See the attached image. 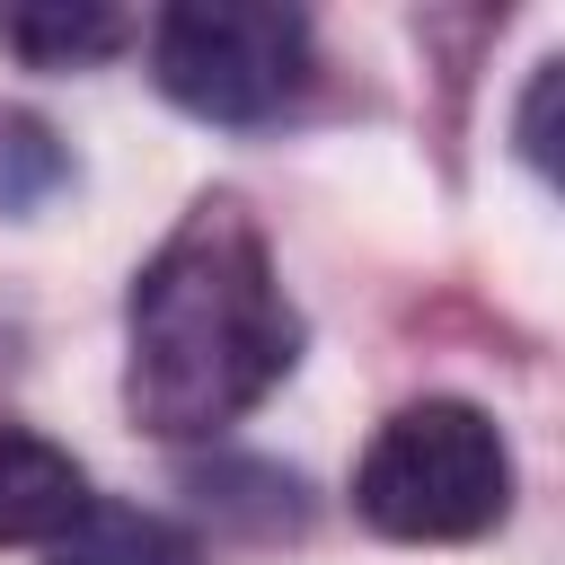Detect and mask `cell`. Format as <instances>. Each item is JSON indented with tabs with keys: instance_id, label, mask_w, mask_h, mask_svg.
Returning a JSON list of instances; mask_svg holds the SVG:
<instances>
[{
	"instance_id": "obj_3",
	"label": "cell",
	"mask_w": 565,
	"mask_h": 565,
	"mask_svg": "<svg viewBox=\"0 0 565 565\" xmlns=\"http://www.w3.org/2000/svg\"><path fill=\"white\" fill-rule=\"evenodd\" d=\"M150 71L203 124H265L309 79V18L282 0H185L150 26Z\"/></svg>"
},
{
	"instance_id": "obj_5",
	"label": "cell",
	"mask_w": 565,
	"mask_h": 565,
	"mask_svg": "<svg viewBox=\"0 0 565 565\" xmlns=\"http://www.w3.org/2000/svg\"><path fill=\"white\" fill-rule=\"evenodd\" d=\"M0 44L26 71H88L132 44V18L106 0H18V9H0Z\"/></svg>"
},
{
	"instance_id": "obj_1",
	"label": "cell",
	"mask_w": 565,
	"mask_h": 565,
	"mask_svg": "<svg viewBox=\"0 0 565 565\" xmlns=\"http://www.w3.org/2000/svg\"><path fill=\"white\" fill-rule=\"evenodd\" d=\"M300 362V309L238 194H203L132 274L124 300V406L159 441H212L282 388Z\"/></svg>"
},
{
	"instance_id": "obj_6",
	"label": "cell",
	"mask_w": 565,
	"mask_h": 565,
	"mask_svg": "<svg viewBox=\"0 0 565 565\" xmlns=\"http://www.w3.org/2000/svg\"><path fill=\"white\" fill-rule=\"evenodd\" d=\"M44 565H203V547H194L177 521L141 512V503H88V512L44 547Z\"/></svg>"
},
{
	"instance_id": "obj_8",
	"label": "cell",
	"mask_w": 565,
	"mask_h": 565,
	"mask_svg": "<svg viewBox=\"0 0 565 565\" xmlns=\"http://www.w3.org/2000/svg\"><path fill=\"white\" fill-rule=\"evenodd\" d=\"M556 97H565V62H539V79H530V97H521V150H530V168H547V177H556Z\"/></svg>"
},
{
	"instance_id": "obj_4",
	"label": "cell",
	"mask_w": 565,
	"mask_h": 565,
	"mask_svg": "<svg viewBox=\"0 0 565 565\" xmlns=\"http://www.w3.org/2000/svg\"><path fill=\"white\" fill-rule=\"evenodd\" d=\"M88 503L97 494H88L71 450H53L44 433L0 424V547H53Z\"/></svg>"
},
{
	"instance_id": "obj_2",
	"label": "cell",
	"mask_w": 565,
	"mask_h": 565,
	"mask_svg": "<svg viewBox=\"0 0 565 565\" xmlns=\"http://www.w3.org/2000/svg\"><path fill=\"white\" fill-rule=\"evenodd\" d=\"M503 503H512V450H503L494 415L468 406V397L397 406L353 468V512L380 539H406V547L477 539V530L503 521Z\"/></svg>"
},
{
	"instance_id": "obj_7",
	"label": "cell",
	"mask_w": 565,
	"mask_h": 565,
	"mask_svg": "<svg viewBox=\"0 0 565 565\" xmlns=\"http://www.w3.org/2000/svg\"><path fill=\"white\" fill-rule=\"evenodd\" d=\"M53 177H62L53 132H44V124H26V115H0V203H35Z\"/></svg>"
}]
</instances>
